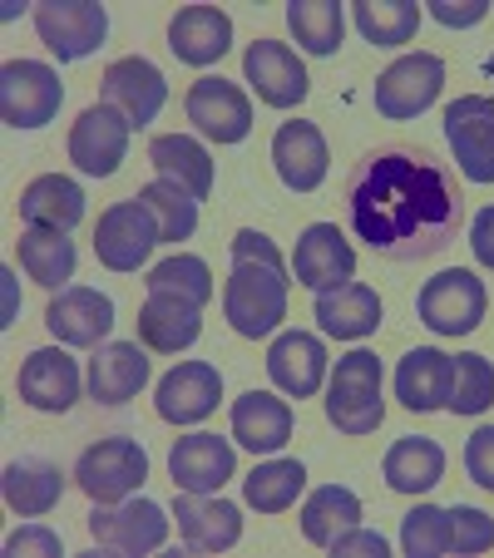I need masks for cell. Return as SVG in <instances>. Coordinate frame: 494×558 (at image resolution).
Instances as JSON below:
<instances>
[{"mask_svg": "<svg viewBox=\"0 0 494 558\" xmlns=\"http://www.w3.org/2000/svg\"><path fill=\"white\" fill-rule=\"evenodd\" d=\"M267 376H273V386L282 390V396L306 401L326 380V347L312 331H282V337L267 347Z\"/></svg>", "mask_w": 494, "mask_h": 558, "instance_id": "obj_25", "label": "cell"}, {"mask_svg": "<svg viewBox=\"0 0 494 558\" xmlns=\"http://www.w3.org/2000/svg\"><path fill=\"white\" fill-rule=\"evenodd\" d=\"M158 243H164V238H158V222L138 198H124V203L99 213L95 257L109 267V272H138Z\"/></svg>", "mask_w": 494, "mask_h": 558, "instance_id": "obj_7", "label": "cell"}, {"mask_svg": "<svg viewBox=\"0 0 494 558\" xmlns=\"http://www.w3.org/2000/svg\"><path fill=\"white\" fill-rule=\"evenodd\" d=\"M169 50L183 64H213L232 50V21L218 5H183L169 21Z\"/></svg>", "mask_w": 494, "mask_h": 558, "instance_id": "obj_28", "label": "cell"}, {"mask_svg": "<svg viewBox=\"0 0 494 558\" xmlns=\"http://www.w3.org/2000/svg\"><path fill=\"white\" fill-rule=\"evenodd\" d=\"M64 85L60 74L40 60H5L0 64V119L11 129H40L60 114Z\"/></svg>", "mask_w": 494, "mask_h": 558, "instance_id": "obj_5", "label": "cell"}, {"mask_svg": "<svg viewBox=\"0 0 494 558\" xmlns=\"http://www.w3.org/2000/svg\"><path fill=\"white\" fill-rule=\"evenodd\" d=\"M470 247L474 257H480V267H490L494 272V208H480L470 222Z\"/></svg>", "mask_w": 494, "mask_h": 558, "instance_id": "obj_48", "label": "cell"}, {"mask_svg": "<svg viewBox=\"0 0 494 558\" xmlns=\"http://www.w3.org/2000/svg\"><path fill=\"white\" fill-rule=\"evenodd\" d=\"M273 163H277V179H282L292 193L322 189L326 163H332L322 129L306 124V119H287V124L273 134Z\"/></svg>", "mask_w": 494, "mask_h": 558, "instance_id": "obj_22", "label": "cell"}, {"mask_svg": "<svg viewBox=\"0 0 494 558\" xmlns=\"http://www.w3.org/2000/svg\"><path fill=\"white\" fill-rule=\"evenodd\" d=\"M148 386V356L138 341H109L89 356V401L129 405Z\"/></svg>", "mask_w": 494, "mask_h": 558, "instance_id": "obj_26", "label": "cell"}, {"mask_svg": "<svg viewBox=\"0 0 494 558\" xmlns=\"http://www.w3.org/2000/svg\"><path fill=\"white\" fill-rule=\"evenodd\" d=\"M35 31H40L45 50L60 64L85 60L105 45L109 35V11L95 0H40L35 5Z\"/></svg>", "mask_w": 494, "mask_h": 558, "instance_id": "obj_6", "label": "cell"}, {"mask_svg": "<svg viewBox=\"0 0 494 558\" xmlns=\"http://www.w3.org/2000/svg\"><path fill=\"white\" fill-rule=\"evenodd\" d=\"M15 390H21V401L35 405V411H70L80 401V361L60 347H45V351H31L15 376Z\"/></svg>", "mask_w": 494, "mask_h": 558, "instance_id": "obj_19", "label": "cell"}, {"mask_svg": "<svg viewBox=\"0 0 494 558\" xmlns=\"http://www.w3.org/2000/svg\"><path fill=\"white\" fill-rule=\"evenodd\" d=\"M316 327L337 341H361L381 327V296L366 282H347L332 292H316Z\"/></svg>", "mask_w": 494, "mask_h": 558, "instance_id": "obj_29", "label": "cell"}, {"mask_svg": "<svg viewBox=\"0 0 494 558\" xmlns=\"http://www.w3.org/2000/svg\"><path fill=\"white\" fill-rule=\"evenodd\" d=\"M15 253H21V267L31 272V282L40 287H60L74 277V243L60 228H25Z\"/></svg>", "mask_w": 494, "mask_h": 558, "instance_id": "obj_35", "label": "cell"}, {"mask_svg": "<svg viewBox=\"0 0 494 558\" xmlns=\"http://www.w3.org/2000/svg\"><path fill=\"white\" fill-rule=\"evenodd\" d=\"M21 218H25V228L70 232L74 222L85 218V189L74 179H64V173H40V179H31L21 193Z\"/></svg>", "mask_w": 494, "mask_h": 558, "instance_id": "obj_31", "label": "cell"}, {"mask_svg": "<svg viewBox=\"0 0 494 558\" xmlns=\"http://www.w3.org/2000/svg\"><path fill=\"white\" fill-rule=\"evenodd\" d=\"M400 548H406L410 558L450 554V509L415 505L406 519H400Z\"/></svg>", "mask_w": 494, "mask_h": 558, "instance_id": "obj_42", "label": "cell"}, {"mask_svg": "<svg viewBox=\"0 0 494 558\" xmlns=\"http://www.w3.org/2000/svg\"><path fill=\"white\" fill-rule=\"evenodd\" d=\"M297 282L312 287V292H332V287H347L357 272V247L341 238L337 222H312V228L297 238Z\"/></svg>", "mask_w": 494, "mask_h": 558, "instance_id": "obj_17", "label": "cell"}, {"mask_svg": "<svg viewBox=\"0 0 494 558\" xmlns=\"http://www.w3.org/2000/svg\"><path fill=\"white\" fill-rule=\"evenodd\" d=\"M494 548V519L474 505L450 509V554H490Z\"/></svg>", "mask_w": 494, "mask_h": 558, "instance_id": "obj_43", "label": "cell"}, {"mask_svg": "<svg viewBox=\"0 0 494 558\" xmlns=\"http://www.w3.org/2000/svg\"><path fill=\"white\" fill-rule=\"evenodd\" d=\"M173 519H179V534L189 544V554H222L242 538V514L238 505L218 495H189L183 489L179 505H173Z\"/></svg>", "mask_w": 494, "mask_h": 558, "instance_id": "obj_24", "label": "cell"}, {"mask_svg": "<svg viewBox=\"0 0 494 558\" xmlns=\"http://www.w3.org/2000/svg\"><path fill=\"white\" fill-rule=\"evenodd\" d=\"M302 534H306V544H316V548H332L347 529H357V519H361V499L351 495L347 485H322V489H312L306 495V505H302Z\"/></svg>", "mask_w": 494, "mask_h": 558, "instance_id": "obj_34", "label": "cell"}, {"mask_svg": "<svg viewBox=\"0 0 494 558\" xmlns=\"http://www.w3.org/2000/svg\"><path fill=\"white\" fill-rule=\"evenodd\" d=\"M0 489H5V505H11V514L21 519H40L50 514L55 505H60L64 495V474L55 470L50 460H11L5 464V480H0Z\"/></svg>", "mask_w": 494, "mask_h": 558, "instance_id": "obj_33", "label": "cell"}, {"mask_svg": "<svg viewBox=\"0 0 494 558\" xmlns=\"http://www.w3.org/2000/svg\"><path fill=\"white\" fill-rule=\"evenodd\" d=\"M484 306H490L484 282L474 272H465V267L431 277V282L421 287V322L435 337H470L484 322Z\"/></svg>", "mask_w": 494, "mask_h": 558, "instance_id": "obj_9", "label": "cell"}, {"mask_svg": "<svg viewBox=\"0 0 494 558\" xmlns=\"http://www.w3.org/2000/svg\"><path fill=\"white\" fill-rule=\"evenodd\" d=\"M357 31L366 35L376 50H396L410 45L415 25H421V5L415 0H357Z\"/></svg>", "mask_w": 494, "mask_h": 558, "instance_id": "obj_37", "label": "cell"}, {"mask_svg": "<svg viewBox=\"0 0 494 558\" xmlns=\"http://www.w3.org/2000/svg\"><path fill=\"white\" fill-rule=\"evenodd\" d=\"M89 538L109 554H154L169 538V514L154 499H119V505H95L89 514Z\"/></svg>", "mask_w": 494, "mask_h": 558, "instance_id": "obj_10", "label": "cell"}, {"mask_svg": "<svg viewBox=\"0 0 494 558\" xmlns=\"http://www.w3.org/2000/svg\"><path fill=\"white\" fill-rule=\"evenodd\" d=\"M302 489H306L302 460H267L242 480V499H248L257 514H282V509H292Z\"/></svg>", "mask_w": 494, "mask_h": 558, "instance_id": "obj_36", "label": "cell"}, {"mask_svg": "<svg viewBox=\"0 0 494 558\" xmlns=\"http://www.w3.org/2000/svg\"><path fill=\"white\" fill-rule=\"evenodd\" d=\"M445 138L470 183H494V99L460 95L445 109Z\"/></svg>", "mask_w": 494, "mask_h": 558, "instance_id": "obj_13", "label": "cell"}, {"mask_svg": "<svg viewBox=\"0 0 494 558\" xmlns=\"http://www.w3.org/2000/svg\"><path fill=\"white\" fill-rule=\"evenodd\" d=\"M148 163L158 169V179L179 183V189L193 193L198 203L213 193V158H208V148H203L198 138H189V134H154V138H148Z\"/></svg>", "mask_w": 494, "mask_h": 558, "instance_id": "obj_30", "label": "cell"}, {"mask_svg": "<svg viewBox=\"0 0 494 558\" xmlns=\"http://www.w3.org/2000/svg\"><path fill=\"white\" fill-rule=\"evenodd\" d=\"M99 85H105V105H115L134 129L154 124L158 109H164V99H169V85H164L158 64H148L144 54H124V60H115Z\"/></svg>", "mask_w": 494, "mask_h": 558, "instance_id": "obj_15", "label": "cell"}, {"mask_svg": "<svg viewBox=\"0 0 494 558\" xmlns=\"http://www.w3.org/2000/svg\"><path fill=\"white\" fill-rule=\"evenodd\" d=\"M148 292H173V296H189V302H198V306H208L213 302V272H208V263L203 257H193V253H173V257H164V263L148 272Z\"/></svg>", "mask_w": 494, "mask_h": 558, "instance_id": "obj_40", "label": "cell"}, {"mask_svg": "<svg viewBox=\"0 0 494 558\" xmlns=\"http://www.w3.org/2000/svg\"><path fill=\"white\" fill-rule=\"evenodd\" d=\"M441 85H445V60L441 54H425V50L400 54V60L386 64L381 80H376V109L386 119H415L435 105Z\"/></svg>", "mask_w": 494, "mask_h": 558, "instance_id": "obj_11", "label": "cell"}, {"mask_svg": "<svg viewBox=\"0 0 494 558\" xmlns=\"http://www.w3.org/2000/svg\"><path fill=\"white\" fill-rule=\"evenodd\" d=\"M465 470L480 489L494 495V425H480V430L465 440Z\"/></svg>", "mask_w": 494, "mask_h": 558, "instance_id": "obj_44", "label": "cell"}, {"mask_svg": "<svg viewBox=\"0 0 494 558\" xmlns=\"http://www.w3.org/2000/svg\"><path fill=\"white\" fill-rule=\"evenodd\" d=\"M138 203L154 213L164 243H189L193 228H198V198L183 193L179 183H169V179H154L148 189H138Z\"/></svg>", "mask_w": 494, "mask_h": 558, "instance_id": "obj_38", "label": "cell"}, {"mask_svg": "<svg viewBox=\"0 0 494 558\" xmlns=\"http://www.w3.org/2000/svg\"><path fill=\"white\" fill-rule=\"evenodd\" d=\"M450 386H455V356L435 347H415L400 356L396 366V401L415 415H431L450 405Z\"/></svg>", "mask_w": 494, "mask_h": 558, "instance_id": "obj_21", "label": "cell"}, {"mask_svg": "<svg viewBox=\"0 0 494 558\" xmlns=\"http://www.w3.org/2000/svg\"><path fill=\"white\" fill-rule=\"evenodd\" d=\"M490 405H494V366L480 351L455 356V386H450V405H445V411L480 415V411H490Z\"/></svg>", "mask_w": 494, "mask_h": 558, "instance_id": "obj_41", "label": "cell"}, {"mask_svg": "<svg viewBox=\"0 0 494 558\" xmlns=\"http://www.w3.org/2000/svg\"><path fill=\"white\" fill-rule=\"evenodd\" d=\"M45 327L64 347H99L115 331V302L95 287H64L50 306H45Z\"/></svg>", "mask_w": 494, "mask_h": 558, "instance_id": "obj_18", "label": "cell"}, {"mask_svg": "<svg viewBox=\"0 0 494 558\" xmlns=\"http://www.w3.org/2000/svg\"><path fill=\"white\" fill-rule=\"evenodd\" d=\"M144 480H148V454H144V445L129 440V435L95 440L74 460V485L85 489L95 505H119V499H129Z\"/></svg>", "mask_w": 494, "mask_h": 558, "instance_id": "obj_4", "label": "cell"}, {"mask_svg": "<svg viewBox=\"0 0 494 558\" xmlns=\"http://www.w3.org/2000/svg\"><path fill=\"white\" fill-rule=\"evenodd\" d=\"M232 440L253 454H277L292 440V405L273 390H248L232 401Z\"/></svg>", "mask_w": 494, "mask_h": 558, "instance_id": "obj_27", "label": "cell"}, {"mask_svg": "<svg viewBox=\"0 0 494 558\" xmlns=\"http://www.w3.org/2000/svg\"><path fill=\"white\" fill-rule=\"evenodd\" d=\"M232 272L222 282V316L228 327L248 341L273 337L287 322V263L277 243L257 228H242L232 238Z\"/></svg>", "mask_w": 494, "mask_h": 558, "instance_id": "obj_2", "label": "cell"}, {"mask_svg": "<svg viewBox=\"0 0 494 558\" xmlns=\"http://www.w3.org/2000/svg\"><path fill=\"white\" fill-rule=\"evenodd\" d=\"M381 474H386V485L396 489V495H425V489L441 485L445 450L431 440V435H400V440L386 450Z\"/></svg>", "mask_w": 494, "mask_h": 558, "instance_id": "obj_32", "label": "cell"}, {"mask_svg": "<svg viewBox=\"0 0 494 558\" xmlns=\"http://www.w3.org/2000/svg\"><path fill=\"white\" fill-rule=\"evenodd\" d=\"M129 119L119 114L115 105H89L85 114L70 124V163L80 173H89V179H109V173L124 163L129 154Z\"/></svg>", "mask_w": 494, "mask_h": 558, "instance_id": "obj_12", "label": "cell"}, {"mask_svg": "<svg viewBox=\"0 0 494 558\" xmlns=\"http://www.w3.org/2000/svg\"><path fill=\"white\" fill-rule=\"evenodd\" d=\"M326 421L341 435H371L386 421L381 401V361L376 351H347L326 380Z\"/></svg>", "mask_w": 494, "mask_h": 558, "instance_id": "obj_3", "label": "cell"}, {"mask_svg": "<svg viewBox=\"0 0 494 558\" xmlns=\"http://www.w3.org/2000/svg\"><path fill=\"white\" fill-rule=\"evenodd\" d=\"M431 15L441 25L465 31V25H480L484 15H490V0H431Z\"/></svg>", "mask_w": 494, "mask_h": 558, "instance_id": "obj_46", "label": "cell"}, {"mask_svg": "<svg viewBox=\"0 0 494 558\" xmlns=\"http://www.w3.org/2000/svg\"><path fill=\"white\" fill-rule=\"evenodd\" d=\"M5 554H15V558H60V534H50L45 524H25L21 534H11L5 538Z\"/></svg>", "mask_w": 494, "mask_h": 558, "instance_id": "obj_45", "label": "cell"}, {"mask_svg": "<svg viewBox=\"0 0 494 558\" xmlns=\"http://www.w3.org/2000/svg\"><path fill=\"white\" fill-rule=\"evenodd\" d=\"M242 74H248V85L257 89V99L273 109H292L306 99V64L297 60L292 45L282 40H253L242 50Z\"/></svg>", "mask_w": 494, "mask_h": 558, "instance_id": "obj_14", "label": "cell"}, {"mask_svg": "<svg viewBox=\"0 0 494 558\" xmlns=\"http://www.w3.org/2000/svg\"><path fill=\"white\" fill-rule=\"evenodd\" d=\"M203 337V306L189 302V296H173V292H148L144 306H138V341L148 351H189L193 341Z\"/></svg>", "mask_w": 494, "mask_h": 558, "instance_id": "obj_23", "label": "cell"}, {"mask_svg": "<svg viewBox=\"0 0 494 558\" xmlns=\"http://www.w3.org/2000/svg\"><path fill=\"white\" fill-rule=\"evenodd\" d=\"M287 25H292L297 45H302L306 54H332L341 45L347 15H341L337 0H292V5H287Z\"/></svg>", "mask_w": 494, "mask_h": 558, "instance_id": "obj_39", "label": "cell"}, {"mask_svg": "<svg viewBox=\"0 0 494 558\" xmlns=\"http://www.w3.org/2000/svg\"><path fill=\"white\" fill-rule=\"evenodd\" d=\"M332 554L337 558H386L390 544L381 534H371V529H347V534L332 544Z\"/></svg>", "mask_w": 494, "mask_h": 558, "instance_id": "obj_47", "label": "cell"}, {"mask_svg": "<svg viewBox=\"0 0 494 558\" xmlns=\"http://www.w3.org/2000/svg\"><path fill=\"white\" fill-rule=\"evenodd\" d=\"M347 228L386 263H425L460 232L465 198L431 148H376L347 173Z\"/></svg>", "mask_w": 494, "mask_h": 558, "instance_id": "obj_1", "label": "cell"}, {"mask_svg": "<svg viewBox=\"0 0 494 558\" xmlns=\"http://www.w3.org/2000/svg\"><path fill=\"white\" fill-rule=\"evenodd\" d=\"M218 396H222V376L213 361H179L169 376L158 380L154 401L169 425H193L218 411Z\"/></svg>", "mask_w": 494, "mask_h": 558, "instance_id": "obj_16", "label": "cell"}, {"mask_svg": "<svg viewBox=\"0 0 494 558\" xmlns=\"http://www.w3.org/2000/svg\"><path fill=\"white\" fill-rule=\"evenodd\" d=\"M183 109H189V124H198V134L213 138V144H242L253 134V99L222 74L193 80L189 95H183Z\"/></svg>", "mask_w": 494, "mask_h": 558, "instance_id": "obj_8", "label": "cell"}, {"mask_svg": "<svg viewBox=\"0 0 494 558\" xmlns=\"http://www.w3.org/2000/svg\"><path fill=\"white\" fill-rule=\"evenodd\" d=\"M232 470H238V454H232V445L218 440V435H203V430L183 435L169 450L173 489H189V495H218L232 480Z\"/></svg>", "mask_w": 494, "mask_h": 558, "instance_id": "obj_20", "label": "cell"}]
</instances>
